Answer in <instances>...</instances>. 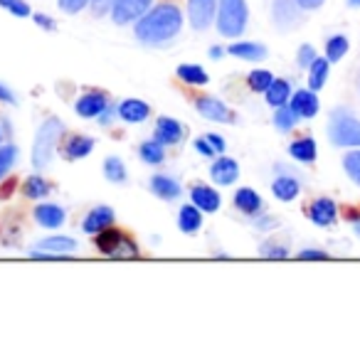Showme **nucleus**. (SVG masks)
I'll use <instances>...</instances> for the list:
<instances>
[{
    "label": "nucleus",
    "instance_id": "1",
    "mask_svg": "<svg viewBox=\"0 0 360 340\" xmlns=\"http://www.w3.org/2000/svg\"><path fill=\"white\" fill-rule=\"evenodd\" d=\"M183 30V13L173 3H160V6L150 8L143 18L136 20V37L143 45H160L168 42L173 37H178V32Z\"/></svg>",
    "mask_w": 360,
    "mask_h": 340
},
{
    "label": "nucleus",
    "instance_id": "2",
    "mask_svg": "<svg viewBox=\"0 0 360 340\" xmlns=\"http://www.w3.org/2000/svg\"><path fill=\"white\" fill-rule=\"evenodd\" d=\"M62 133H65V126H62L60 119H47L40 126V131L35 136V145H32V165L37 170L47 168L52 163V155H55Z\"/></svg>",
    "mask_w": 360,
    "mask_h": 340
},
{
    "label": "nucleus",
    "instance_id": "3",
    "mask_svg": "<svg viewBox=\"0 0 360 340\" xmlns=\"http://www.w3.org/2000/svg\"><path fill=\"white\" fill-rule=\"evenodd\" d=\"M328 138L340 148H360V119L348 109H335L328 121Z\"/></svg>",
    "mask_w": 360,
    "mask_h": 340
},
{
    "label": "nucleus",
    "instance_id": "4",
    "mask_svg": "<svg viewBox=\"0 0 360 340\" xmlns=\"http://www.w3.org/2000/svg\"><path fill=\"white\" fill-rule=\"evenodd\" d=\"M250 20L247 0H217V32L225 37H240Z\"/></svg>",
    "mask_w": 360,
    "mask_h": 340
},
{
    "label": "nucleus",
    "instance_id": "5",
    "mask_svg": "<svg viewBox=\"0 0 360 340\" xmlns=\"http://www.w3.org/2000/svg\"><path fill=\"white\" fill-rule=\"evenodd\" d=\"M96 249H99L101 254H106V256H116V259L139 254L136 244H131V242L126 240L121 232H116L114 227H109V230H101L99 235H96Z\"/></svg>",
    "mask_w": 360,
    "mask_h": 340
},
{
    "label": "nucleus",
    "instance_id": "6",
    "mask_svg": "<svg viewBox=\"0 0 360 340\" xmlns=\"http://www.w3.org/2000/svg\"><path fill=\"white\" fill-rule=\"evenodd\" d=\"M150 6H153V0H116L111 18L116 25H131L139 18H143L150 11Z\"/></svg>",
    "mask_w": 360,
    "mask_h": 340
},
{
    "label": "nucleus",
    "instance_id": "7",
    "mask_svg": "<svg viewBox=\"0 0 360 340\" xmlns=\"http://www.w3.org/2000/svg\"><path fill=\"white\" fill-rule=\"evenodd\" d=\"M217 0H188V18L195 30H207L215 22Z\"/></svg>",
    "mask_w": 360,
    "mask_h": 340
},
{
    "label": "nucleus",
    "instance_id": "8",
    "mask_svg": "<svg viewBox=\"0 0 360 340\" xmlns=\"http://www.w3.org/2000/svg\"><path fill=\"white\" fill-rule=\"evenodd\" d=\"M195 109L200 111V116H205L207 121H215V124H232L237 119L230 109H227L225 101H220L217 96H200L195 101Z\"/></svg>",
    "mask_w": 360,
    "mask_h": 340
},
{
    "label": "nucleus",
    "instance_id": "9",
    "mask_svg": "<svg viewBox=\"0 0 360 340\" xmlns=\"http://www.w3.org/2000/svg\"><path fill=\"white\" fill-rule=\"evenodd\" d=\"M109 106L111 104L106 101L104 94H99V91H89V94H84V96L77 99L75 111L82 116V119H99Z\"/></svg>",
    "mask_w": 360,
    "mask_h": 340
},
{
    "label": "nucleus",
    "instance_id": "10",
    "mask_svg": "<svg viewBox=\"0 0 360 340\" xmlns=\"http://www.w3.org/2000/svg\"><path fill=\"white\" fill-rule=\"evenodd\" d=\"M158 143L163 145H178L180 140L186 138V129L183 124L175 119H168V116H160L158 124H155V136H153Z\"/></svg>",
    "mask_w": 360,
    "mask_h": 340
},
{
    "label": "nucleus",
    "instance_id": "11",
    "mask_svg": "<svg viewBox=\"0 0 360 340\" xmlns=\"http://www.w3.org/2000/svg\"><path fill=\"white\" fill-rule=\"evenodd\" d=\"M301 6L296 0H274L271 3V18L279 27H294L301 18Z\"/></svg>",
    "mask_w": 360,
    "mask_h": 340
},
{
    "label": "nucleus",
    "instance_id": "12",
    "mask_svg": "<svg viewBox=\"0 0 360 340\" xmlns=\"http://www.w3.org/2000/svg\"><path fill=\"white\" fill-rule=\"evenodd\" d=\"M210 178L217 185H232V183L240 178V165H237L235 158L220 155V158H215V163L210 165Z\"/></svg>",
    "mask_w": 360,
    "mask_h": 340
},
{
    "label": "nucleus",
    "instance_id": "13",
    "mask_svg": "<svg viewBox=\"0 0 360 340\" xmlns=\"http://www.w3.org/2000/svg\"><path fill=\"white\" fill-rule=\"evenodd\" d=\"M114 220H116L114 210H111V207H106V205H99L84 217V225H82V227H84L86 235H99L101 230H109V227H114Z\"/></svg>",
    "mask_w": 360,
    "mask_h": 340
},
{
    "label": "nucleus",
    "instance_id": "14",
    "mask_svg": "<svg viewBox=\"0 0 360 340\" xmlns=\"http://www.w3.org/2000/svg\"><path fill=\"white\" fill-rule=\"evenodd\" d=\"M289 106L294 109V114L299 116V119H314V116L319 114V96H316L314 89L296 91L289 99Z\"/></svg>",
    "mask_w": 360,
    "mask_h": 340
},
{
    "label": "nucleus",
    "instance_id": "15",
    "mask_svg": "<svg viewBox=\"0 0 360 340\" xmlns=\"http://www.w3.org/2000/svg\"><path fill=\"white\" fill-rule=\"evenodd\" d=\"M335 202L333 200H328V197H319V200L311 205V210H309V217H311V222L314 225H319V227H328V225H333L335 222Z\"/></svg>",
    "mask_w": 360,
    "mask_h": 340
},
{
    "label": "nucleus",
    "instance_id": "16",
    "mask_svg": "<svg viewBox=\"0 0 360 340\" xmlns=\"http://www.w3.org/2000/svg\"><path fill=\"white\" fill-rule=\"evenodd\" d=\"M35 220L40 222L42 227H47V230H57V227L65 225L67 220V212L62 210L60 205H37L35 207Z\"/></svg>",
    "mask_w": 360,
    "mask_h": 340
},
{
    "label": "nucleus",
    "instance_id": "17",
    "mask_svg": "<svg viewBox=\"0 0 360 340\" xmlns=\"http://www.w3.org/2000/svg\"><path fill=\"white\" fill-rule=\"evenodd\" d=\"M271 192H274L276 200L291 202V200H296V197H299L301 183L296 181L294 176H279V178H274V183H271Z\"/></svg>",
    "mask_w": 360,
    "mask_h": 340
},
{
    "label": "nucleus",
    "instance_id": "18",
    "mask_svg": "<svg viewBox=\"0 0 360 340\" xmlns=\"http://www.w3.org/2000/svg\"><path fill=\"white\" fill-rule=\"evenodd\" d=\"M193 197V205H198L202 212H215L220 210V192L215 188H207V185H195L191 190Z\"/></svg>",
    "mask_w": 360,
    "mask_h": 340
},
{
    "label": "nucleus",
    "instance_id": "19",
    "mask_svg": "<svg viewBox=\"0 0 360 340\" xmlns=\"http://www.w3.org/2000/svg\"><path fill=\"white\" fill-rule=\"evenodd\" d=\"M119 116L129 124H141L150 116V106L141 99H126L119 104Z\"/></svg>",
    "mask_w": 360,
    "mask_h": 340
},
{
    "label": "nucleus",
    "instance_id": "20",
    "mask_svg": "<svg viewBox=\"0 0 360 340\" xmlns=\"http://www.w3.org/2000/svg\"><path fill=\"white\" fill-rule=\"evenodd\" d=\"M150 190L153 195H158L160 200H178L180 197V183L170 176H153L150 178Z\"/></svg>",
    "mask_w": 360,
    "mask_h": 340
},
{
    "label": "nucleus",
    "instance_id": "21",
    "mask_svg": "<svg viewBox=\"0 0 360 340\" xmlns=\"http://www.w3.org/2000/svg\"><path fill=\"white\" fill-rule=\"evenodd\" d=\"M178 227L186 235H195L198 230L202 227V210L198 205H186L180 207L178 212Z\"/></svg>",
    "mask_w": 360,
    "mask_h": 340
},
{
    "label": "nucleus",
    "instance_id": "22",
    "mask_svg": "<svg viewBox=\"0 0 360 340\" xmlns=\"http://www.w3.org/2000/svg\"><path fill=\"white\" fill-rule=\"evenodd\" d=\"M232 57H240V60L247 62H259L266 57V47L259 45V42H235V45L227 47Z\"/></svg>",
    "mask_w": 360,
    "mask_h": 340
},
{
    "label": "nucleus",
    "instance_id": "23",
    "mask_svg": "<svg viewBox=\"0 0 360 340\" xmlns=\"http://www.w3.org/2000/svg\"><path fill=\"white\" fill-rule=\"evenodd\" d=\"M262 205H264V202H262L259 192H255L252 188H242V190H237L235 207H237V210L245 212V215H259Z\"/></svg>",
    "mask_w": 360,
    "mask_h": 340
},
{
    "label": "nucleus",
    "instance_id": "24",
    "mask_svg": "<svg viewBox=\"0 0 360 340\" xmlns=\"http://www.w3.org/2000/svg\"><path fill=\"white\" fill-rule=\"evenodd\" d=\"M264 96H266V104L274 106V109H279V106L289 104V99H291V86H289V81H286V79H274L269 84V89L264 91Z\"/></svg>",
    "mask_w": 360,
    "mask_h": 340
},
{
    "label": "nucleus",
    "instance_id": "25",
    "mask_svg": "<svg viewBox=\"0 0 360 340\" xmlns=\"http://www.w3.org/2000/svg\"><path fill=\"white\" fill-rule=\"evenodd\" d=\"M37 249L42 251H50V254H60V256H67L70 251L77 249V242L72 237H47L37 244Z\"/></svg>",
    "mask_w": 360,
    "mask_h": 340
},
{
    "label": "nucleus",
    "instance_id": "26",
    "mask_svg": "<svg viewBox=\"0 0 360 340\" xmlns=\"http://www.w3.org/2000/svg\"><path fill=\"white\" fill-rule=\"evenodd\" d=\"M289 153H291V158H296L299 163H314L319 150H316L314 138H299L289 145Z\"/></svg>",
    "mask_w": 360,
    "mask_h": 340
},
{
    "label": "nucleus",
    "instance_id": "27",
    "mask_svg": "<svg viewBox=\"0 0 360 340\" xmlns=\"http://www.w3.org/2000/svg\"><path fill=\"white\" fill-rule=\"evenodd\" d=\"M91 148H94V138H89V136H75V138H70V143L65 145V155L70 160H77V158L89 155Z\"/></svg>",
    "mask_w": 360,
    "mask_h": 340
},
{
    "label": "nucleus",
    "instance_id": "28",
    "mask_svg": "<svg viewBox=\"0 0 360 340\" xmlns=\"http://www.w3.org/2000/svg\"><path fill=\"white\" fill-rule=\"evenodd\" d=\"M328 70H330V62L328 60H319V57H316L314 65L309 67V84H311V89H314V91L323 89L326 79H328Z\"/></svg>",
    "mask_w": 360,
    "mask_h": 340
},
{
    "label": "nucleus",
    "instance_id": "29",
    "mask_svg": "<svg viewBox=\"0 0 360 340\" xmlns=\"http://www.w3.org/2000/svg\"><path fill=\"white\" fill-rule=\"evenodd\" d=\"M178 77L186 81V84H195V86L207 84V79H210V77H207V72L202 70L200 65H180L178 67Z\"/></svg>",
    "mask_w": 360,
    "mask_h": 340
},
{
    "label": "nucleus",
    "instance_id": "30",
    "mask_svg": "<svg viewBox=\"0 0 360 340\" xmlns=\"http://www.w3.org/2000/svg\"><path fill=\"white\" fill-rule=\"evenodd\" d=\"M139 153H141V158H143V163L158 165V163H163V158H165V145L158 143L155 138L153 140H146V143H141Z\"/></svg>",
    "mask_w": 360,
    "mask_h": 340
},
{
    "label": "nucleus",
    "instance_id": "31",
    "mask_svg": "<svg viewBox=\"0 0 360 340\" xmlns=\"http://www.w3.org/2000/svg\"><path fill=\"white\" fill-rule=\"evenodd\" d=\"M104 176H106V181H111V183H126L129 173H126L124 160L116 158V155H109V158L104 160Z\"/></svg>",
    "mask_w": 360,
    "mask_h": 340
},
{
    "label": "nucleus",
    "instance_id": "32",
    "mask_svg": "<svg viewBox=\"0 0 360 340\" xmlns=\"http://www.w3.org/2000/svg\"><path fill=\"white\" fill-rule=\"evenodd\" d=\"M22 192H25V197H30V200H40V197L50 195V185H47V181H42L40 176H32L22 183Z\"/></svg>",
    "mask_w": 360,
    "mask_h": 340
},
{
    "label": "nucleus",
    "instance_id": "33",
    "mask_svg": "<svg viewBox=\"0 0 360 340\" xmlns=\"http://www.w3.org/2000/svg\"><path fill=\"white\" fill-rule=\"evenodd\" d=\"M345 52H348V37L335 35V37H330L328 45H326V60L338 62V60H343Z\"/></svg>",
    "mask_w": 360,
    "mask_h": 340
},
{
    "label": "nucleus",
    "instance_id": "34",
    "mask_svg": "<svg viewBox=\"0 0 360 340\" xmlns=\"http://www.w3.org/2000/svg\"><path fill=\"white\" fill-rule=\"evenodd\" d=\"M296 121H299V116L294 114V109H291L289 104H284V106H279L276 109V114H274V124H276V129L279 131H291L296 126Z\"/></svg>",
    "mask_w": 360,
    "mask_h": 340
},
{
    "label": "nucleus",
    "instance_id": "35",
    "mask_svg": "<svg viewBox=\"0 0 360 340\" xmlns=\"http://www.w3.org/2000/svg\"><path fill=\"white\" fill-rule=\"evenodd\" d=\"M18 163V148L15 145H0V181L11 173V168Z\"/></svg>",
    "mask_w": 360,
    "mask_h": 340
},
{
    "label": "nucleus",
    "instance_id": "36",
    "mask_svg": "<svg viewBox=\"0 0 360 340\" xmlns=\"http://www.w3.org/2000/svg\"><path fill=\"white\" fill-rule=\"evenodd\" d=\"M247 81H250L252 91H262V94H264V91L269 89L271 81H274V77H271V72H266V70H255Z\"/></svg>",
    "mask_w": 360,
    "mask_h": 340
},
{
    "label": "nucleus",
    "instance_id": "37",
    "mask_svg": "<svg viewBox=\"0 0 360 340\" xmlns=\"http://www.w3.org/2000/svg\"><path fill=\"white\" fill-rule=\"evenodd\" d=\"M343 168H345V173H348L350 181H353L355 185H360V150H353V153L345 155Z\"/></svg>",
    "mask_w": 360,
    "mask_h": 340
},
{
    "label": "nucleus",
    "instance_id": "38",
    "mask_svg": "<svg viewBox=\"0 0 360 340\" xmlns=\"http://www.w3.org/2000/svg\"><path fill=\"white\" fill-rule=\"evenodd\" d=\"M0 6L6 8L8 13H13V15H18V18L30 15V6H27L25 0H0Z\"/></svg>",
    "mask_w": 360,
    "mask_h": 340
},
{
    "label": "nucleus",
    "instance_id": "39",
    "mask_svg": "<svg viewBox=\"0 0 360 340\" xmlns=\"http://www.w3.org/2000/svg\"><path fill=\"white\" fill-rule=\"evenodd\" d=\"M60 3V11L67 13V15H77L79 11H84L91 0H57Z\"/></svg>",
    "mask_w": 360,
    "mask_h": 340
},
{
    "label": "nucleus",
    "instance_id": "40",
    "mask_svg": "<svg viewBox=\"0 0 360 340\" xmlns=\"http://www.w3.org/2000/svg\"><path fill=\"white\" fill-rule=\"evenodd\" d=\"M116 0H91L89 8L91 13H94L96 18H104V15H111V11H114Z\"/></svg>",
    "mask_w": 360,
    "mask_h": 340
},
{
    "label": "nucleus",
    "instance_id": "41",
    "mask_svg": "<svg viewBox=\"0 0 360 340\" xmlns=\"http://www.w3.org/2000/svg\"><path fill=\"white\" fill-rule=\"evenodd\" d=\"M296 60H299V67H311L316 60V50L311 45H304L299 50V55H296Z\"/></svg>",
    "mask_w": 360,
    "mask_h": 340
},
{
    "label": "nucleus",
    "instance_id": "42",
    "mask_svg": "<svg viewBox=\"0 0 360 340\" xmlns=\"http://www.w3.org/2000/svg\"><path fill=\"white\" fill-rule=\"evenodd\" d=\"M262 254H264L266 259H286L289 251H286L284 247H262Z\"/></svg>",
    "mask_w": 360,
    "mask_h": 340
},
{
    "label": "nucleus",
    "instance_id": "43",
    "mask_svg": "<svg viewBox=\"0 0 360 340\" xmlns=\"http://www.w3.org/2000/svg\"><path fill=\"white\" fill-rule=\"evenodd\" d=\"M299 259L301 261H309V259L326 261V259H328V254H326V251H319V249H304V251H299Z\"/></svg>",
    "mask_w": 360,
    "mask_h": 340
},
{
    "label": "nucleus",
    "instance_id": "44",
    "mask_svg": "<svg viewBox=\"0 0 360 340\" xmlns=\"http://www.w3.org/2000/svg\"><path fill=\"white\" fill-rule=\"evenodd\" d=\"M195 148L200 150L202 155H207V158H215V153H217V150L212 148V143L207 138H198L195 140Z\"/></svg>",
    "mask_w": 360,
    "mask_h": 340
},
{
    "label": "nucleus",
    "instance_id": "45",
    "mask_svg": "<svg viewBox=\"0 0 360 340\" xmlns=\"http://www.w3.org/2000/svg\"><path fill=\"white\" fill-rule=\"evenodd\" d=\"M205 138L210 140L212 148H215L217 153H225V138H222V136H217V133H207Z\"/></svg>",
    "mask_w": 360,
    "mask_h": 340
},
{
    "label": "nucleus",
    "instance_id": "46",
    "mask_svg": "<svg viewBox=\"0 0 360 340\" xmlns=\"http://www.w3.org/2000/svg\"><path fill=\"white\" fill-rule=\"evenodd\" d=\"M296 3L301 6V11H319L326 0H296Z\"/></svg>",
    "mask_w": 360,
    "mask_h": 340
},
{
    "label": "nucleus",
    "instance_id": "47",
    "mask_svg": "<svg viewBox=\"0 0 360 340\" xmlns=\"http://www.w3.org/2000/svg\"><path fill=\"white\" fill-rule=\"evenodd\" d=\"M0 101H3V104H15V94H13L6 84H0Z\"/></svg>",
    "mask_w": 360,
    "mask_h": 340
},
{
    "label": "nucleus",
    "instance_id": "48",
    "mask_svg": "<svg viewBox=\"0 0 360 340\" xmlns=\"http://www.w3.org/2000/svg\"><path fill=\"white\" fill-rule=\"evenodd\" d=\"M35 22H37L40 27H45V30H52V27H55L52 18H47V15H35Z\"/></svg>",
    "mask_w": 360,
    "mask_h": 340
},
{
    "label": "nucleus",
    "instance_id": "49",
    "mask_svg": "<svg viewBox=\"0 0 360 340\" xmlns=\"http://www.w3.org/2000/svg\"><path fill=\"white\" fill-rule=\"evenodd\" d=\"M222 55V50H217V47H212L210 50V57H220Z\"/></svg>",
    "mask_w": 360,
    "mask_h": 340
},
{
    "label": "nucleus",
    "instance_id": "50",
    "mask_svg": "<svg viewBox=\"0 0 360 340\" xmlns=\"http://www.w3.org/2000/svg\"><path fill=\"white\" fill-rule=\"evenodd\" d=\"M348 6L350 8H360V0H348Z\"/></svg>",
    "mask_w": 360,
    "mask_h": 340
},
{
    "label": "nucleus",
    "instance_id": "51",
    "mask_svg": "<svg viewBox=\"0 0 360 340\" xmlns=\"http://www.w3.org/2000/svg\"><path fill=\"white\" fill-rule=\"evenodd\" d=\"M353 227H355V235L360 237V220H355V222H353Z\"/></svg>",
    "mask_w": 360,
    "mask_h": 340
},
{
    "label": "nucleus",
    "instance_id": "52",
    "mask_svg": "<svg viewBox=\"0 0 360 340\" xmlns=\"http://www.w3.org/2000/svg\"><path fill=\"white\" fill-rule=\"evenodd\" d=\"M358 86H360V77H358Z\"/></svg>",
    "mask_w": 360,
    "mask_h": 340
}]
</instances>
